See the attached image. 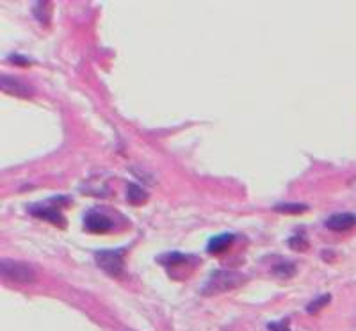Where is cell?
<instances>
[{
  "label": "cell",
  "mask_w": 356,
  "mask_h": 331,
  "mask_svg": "<svg viewBox=\"0 0 356 331\" xmlns=\"http://www.w3.org/2000/svg\"><path fill=\"white\" fill-rule=\"evenodd\" d=\"M246 276L239 271H214L210 274V278L205 282L203 285L201 292L207 294V296H216V294H223V292H228L232 289H237L240 287L242 283H246Z\"/></svg>",
  "instance_id": "6da1fadb"
},
{
  "label": "cell",
  "mask_w": 356,
  "mask_h": 331,
  "mask_svg": "<svg viewBox=\"0 0 356 331\" xmlns=\"http://www.w3.org/2000/svg\"><path fill=\"white\" fill-rule=\"evenodd\" d=\"M0 274L2 280L18 285H29L36 282V269L27 262H18V260L2 258L0 262Z\"/></svg>",
  "instance_id": "7a4b0ae2"
},
{
  "label": "cell",
  "mask_w": 356,
  "mask_h": 331,
  "mask_svg": "<svg viewBox=\"0 0 356 331\" xmlns=\"http://www.w3.org/2000/svg\"><path fill=\"white\" fill-rule=\"evenodd\" d=\"M98 267L109 276L120 278L123 274V249H101L94 253Z\"/></svg>",
  "instance_id": "3957f363"
},
{
  "label": "cell",
  "mask_w": 356,
  "mask_h": 331,
  "mask_svg": "<svg viewBox=\"0 0 356 331\" xmlns=\"http://www.w3.org/2000/svg\"><path fill=\"white\" fill-rule=\"evenodd\" d=\"M0 86H2V91H4V93L15 94V96H22V98L32 96V87H30L25 80L18 79V77L2 75L0 77Z\"/></svg>",
  "instance_id": "277c9868"
},
{
  "label": "cell",
  "mask_w": 356,
  "mask_h": 331,
  "mask_svg": "<svg viewBox=\"0 0 356 331\" xmlns=\"http://www.w3.org/2000/svg\"><path fill=\"white\" fill-rule=\"evenodd\" d=\"M84 228L87 232H93V234H105L113 228V221H111L107 215L98 214V212H89L84 217Z\"/></svg>",
  "instance_id": "5b68a950"
},
{
  "label": "cell",
  "mask_w": 356,
  "mask_h": 331,
  "mask_svg": "<svg viewBox=\"0 0 356 331\" xmlns=\"http://www.w3.org/2000/svg\"><path fill=\"white\" fill-rule=\"evenodd\" d=\"M356 225L354 214L349 212H340V214H333L326 219V226L333 232H345V230L352 228Z\"/></svg>",
  "instance_id": "8992f818"
},
{
  "label": "cell",
  "mask_w": 356,
  "mask_h": 331,
  "mask_svg": "<svg viewBox=\"0 0 356 331\" xmlns=\"http://www.w3.org/2000/svg\"><path fill=\"white\" fill-rule=\"evenodd\" d=\"M32 215L45 219V221L52 223V225L59 226V228L66 226V221H64L63 214H59V210H56V208L48 207V205H38V207H34V208H32Z\"/></svg>",
  "instance_id": "52a82bcc"
},
{
  "label": "cell",
  "mask_w": 356,
  "mask_h": 331,
  "mask_svg": "<svg viewBox=\"0 0 356 331\" xmlns=\"http://www.w3.org/2000/svg\"><path fill=\"white\" fill-rule=\"evenodd\" d=\"M232 241H233V235L230 234H221V235H216L209 241L207 244V251L209 253H223L226 248L232 246Z\"/></svg>",
  "instance_id": "ba28073f"
},
{
  "label": "cell",
  "mask_w": 356,
  "mask_h": 331,
  "mask_svg": "<svg viewBox=\"0 0 356 331\" xmlns=\"http://www.w3.org/2000/svg\"><path fill=\"white\" fill-rule=\"evenodd\" d=\"M127 200L130 201L132 205H141V203H144V201H146V192L142 191L141 185H137V184H128Z\"/></svg>",
  "instance_id": "9c48e42d"
},
{
  "label": "cell",
  "mask_w": 356,
  "mask_h": 331,
  "mask_svg": "<svg viewBox=\"0 0 356 331\" xmlns=\"http://www.w3.org/2000/svg\"><path fill=\"white\" fill-rule=\"evenodd\" d=\"M276 212H281V214H303V212L308 210L307 205H301V203H281V205H276L274 207Z\"/></svg>",
  "instance_id": "30bf717a"
},
{
  "label": "cell",
  "mask_w": 356,
  "mask_h": 331,
  "mask_svg": "<svg viewBox=\"0 0 356 331\" xmlns=\"http://www.w3.org/2000/svg\"><path fill=\"white\" fill-rule=\"evenodd\" d=\"M273 272L280 278H290L296 272V265L292 262H280L273 267Z\"/></svg>",
  "instance_id": "8fae6325"
},
{
  "label": "cell",
  "mask_w": 356,
  "mask_h": 331,
  "mask_svg": "<svg viewBox=\"0 0 356 331\" xmlns=\"http://www.w3.org/2000/svg\"><path fill=\"white\" fill-rule=\"evenodd\" d=\"M187 260V255H180V253H169V255H162L159 258V262L166 263V265H171V263H182Z\"/></svg>",
  "instance_id": "7c38bea8"
},
{
  "label": "cell",
  "mask_w": 356,
  "mask_h": 331,
  "mask_svg": "<svg viewBox=\"0 0 356 331\" xmlns=\"http://www.w3.org/2000/svg\"><path fill=\"white\" fill-rule=\"evenodd\" d=\"M328 303H330V294H326V296H323V297H317L315 301H312L310 305L307 306V310L310 313H315L319 308H323V306L328 305Z\"/></svg>",
  "instance_id": "4fadbf2b"
},
{
  "label": "cell",
  "mask_w": 356,
  "mask_h": 331,
  "mask_svg": "<svg viewBox=\"0 0 356 331\" xmlns=\"http://www.w3.org/2000/svg\"><path fill=\"white\" fill-rule=\"evenodd\" d=\"M289 246L292 249H297V251H304V249L308 248V241L301 237V235H294V237L289 241Z\"/></svg>",
  "instance_id": "5bb4252c"
},
{
  "label": "cell",
  "mask_w": 356,
  "mask_h": 331,
  "mask_svg": "<svg viewBox=\"0 0 356 331\" xmlns=\"http://www.w3.org/2000/svg\"><path fill=\"white\" fill-rule=\"evenodd\" d=\"M269 329L271 331H290L289 326H287V320H283V322H271Z\"/></svg>",
  "instance_id": "9a60e30c"
}]
</instances>
